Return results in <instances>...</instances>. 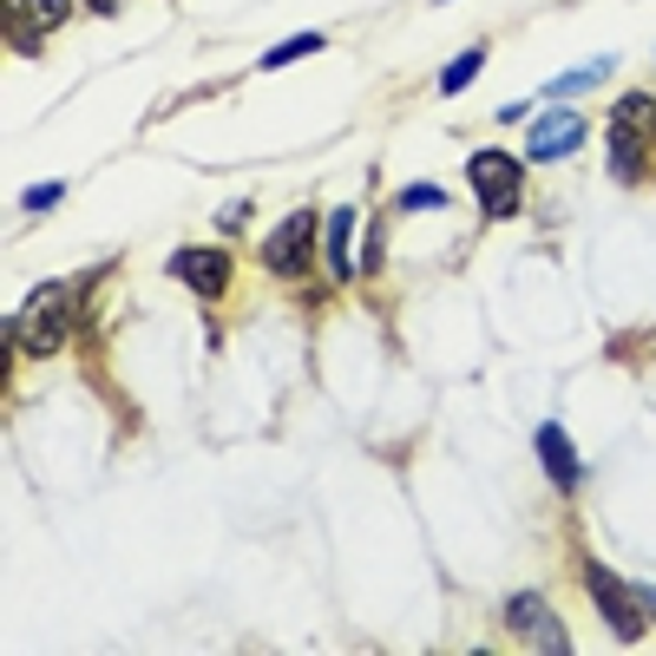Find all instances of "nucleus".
I'll use <instances>...</instances> for the list:
<instances>
[{"mask_svg":"<svg viewBox=\"0 0 656 656\" xmlns=\"http://www.w3.org/2000/svg\"><path fill=\"white\" fill-rule=\"evenodd\" d=\"M73 290L67 283H47V290L27 295V309H20V342H27V355H60V342H67V329H73Z\"/></svg>","mask_w":656,"mask_h":656,"instance_id":"nucleus-1","label":"nucleus"},{"mask_svg":"<svg viewBox=\"0 0 656 656\" xmlns=\"http://www.w3.org/2000/svg\"><path fill=\"white\" fill-rule=\"evenodd\" d=\"M466 178H473V191H480V204L493 218L518 211V158H506V151H473L466 158Z\"/></svg>","mask_w":656,"mask_h":656,"instance_id":"nucleus-2","label":"nucleus"},{"mask_svg":"<svg viewBox=\"0 0 656 656\" xmlns=\"http://www.w3.org/2000/svg\"><path fill=\"white\" fill-rule=\"evenodd\" d=\"M584 584H591V604L610 617V630H617L624 644H637V637H644V604H637V591H630L624 578H610L604 565H591Z\"/></svg>","mask_w":656,"mask_h":656,"instance_id":"nucleus-3","label":"nucleus"},{"mask_svg":"<svg viewBox=\"0 0 656 656\" xmlns=\"http://www.w3.org/2000/svg\"><path fill=\"white\" fill-rule=\"evenodd\" d=\"M650 99L644 92H630L617 112H610V158H617V178H637V164H644V125H650Z\"/></svg>","mask_w":656,"mask_h":656,"instance_id":"nucleus-4","label":"nucleus"},{"mask_svg":"<svg viewBox=\"0 0 656 656\" xmlns=\"http://www.w3.org/2000/svg\"><path fill=\"white\" fill-rule=\"evenodd\" d=\"M506 624L518 630V644H532V650H572V637H565V624L545 610V597H512L506 604Z\"/></svg>","mask_w":656,"mask_h":656,"instance_id":"nucleus-5","label":"nucleus"},{"mask_svg":"<svg viewBox=\"0 0 656 656\" xmlns=\"http://www.w3.org/2000/svg\"><path fill=\"white\" fill-rule=\"evenodd\" d=\"M309 236H315V218H309V211H290V218L270 230V243H263V263H270L276 276H295V270L309 263Z\"/></svg>","mask_w":656,"mask_h":656,"instance_id":"nucleus-6","label":"nucleus"},{"mask_svg":"<svg viewBox=\"0 0 656 656\" xmlns=\"http://www.w3.org/2000/svg\"><path fill=\"white\" fill-rule=\"evenodd\" d=\"M578 145H584V119L578 112H545V119L532 125V139H525V158L552 164V158H572Z\"/></svg>","mask_w":656,"mask_h":656,"instance_id":"nucleus-7","label":"nucleus"},{"mask_svg":"<svg viewBox=\"0 0 656 656\" xmlns=\"http://www.w3.org/2000/svg\"><path fill=\"white\" fill-rule=\"evenodd\" d=\"M171 276L191 283L198 295H223L230 290V256H223V250H178V256H171Z\"/></svg>","mask_w":656,"mask_h":656,"instance_id":"nucleus-8","label":"nucleus"},{"mask_svg":"<svg viewBox=\"0 0 656 656\" xmlns=\"http://www.w3.org/2000/svg\"><path fill=\"white\" fill-rule=\"evenodd\" d=\"M538 460H545V466H552V480H558V486H578V453H572V440H565V427H558V421H545V427H538Z\"/></svg>","mask_w":656,"mask_h":656,"instance_id":"nucleus-9","label":"nucleus"},{"mask_svg":"<svg viewBox=\"0 0 656 656\" xmlns=\"http://www.w3.org/2000/svg\"><path fill=\"white\" fill-rule=\"evenodd\" d=\"M349 243H355V211L342 204V211H329V276H355Z\"/></svg>","mask_w":656,"mask_h":656,"instance_id":"nucleus-10","label":"nucleus"},{"mask_svg":"<svg viewBox=\"0 0 656 656\" xmlns=\"http://www.w3.org/2000/svg\"><path fill=\"white\" fill-rule=\"evenodd\" d=\"M480 60H486V53H480V47H466V53H460V60L440 73V92H466V85L480 79Z\"/></svg>","mask_w":656,"mask_h":656,"instance_id":"nucleus-11","label":"nucleus"},{"mask_svg":"<svg viewBox=\"0 0 656 656\" xmlns=\"http://www.w3.org/2000/svg\"><path fill=\"white\" fill-rule=\"evenodd\" d=\"M20 7H27V20H33L40 33H53V27L73 20V0H20Z\"/></svg>","mask_w":656,"mask_h":656,"instance_id":"nucleus-12","label":"nucleus"},{"mask_svg":"<svg viewBox=\"0 0 656 656\" xmlns=\"http://www.w3.org/2000/svg\"><path fill=\"white\" fill-rule=\"evenodd\" d=\"M309 53H322V33H295V40H283L276 53H263V67L276 73V67H290V60H309Z\"/></svg>","mask_w":656,"mask_h":656,"instance_id":"nucleus-13","label":"nucleus"},{"mask_svg":"<svg viewBox=\"0 0 656 656\" xmlns=\"http://www.w3.org/2000/svg\"><path fill=\"white\" fill-rule=\"evenodd\" d=\"M610 67H617V60H610V53H597L591 67H578V73H565L558 85H552V92H558V99H572V92H584V85H597V79L610 73Z\"/></svg>","mask_w":656,"mask_h":656,"instance_id":"nucleus-14","label":"nucleus"},{"mask_svg":"<svg viewBox=\"0 0 656 656\" xmlns=\"http://www.w3.org/2000/svg\"><path fill=\"white\" fill-rule=\"evenodd\" d=\"M401 211H446V191L440 184H407L401 191Z\"/></svg>","mask_w":656,"mask_h":656,"instance_id":"nucleus-15","label":"nucleus"},{"mask_svg":"<svg viewBox=\"0 0 656 656\" xmlns=\"http://www.w3.org/2000/svg\"><path fill=\"white\" fill-rule=\"evenodd\" d=\"M60 198H67V184H33L20 204H27V211H47V204H60Z\"/></svg>","mask_w":656,"mask_h":656,"instance_id":"nucleus-16","label":"nucleus"},{"mask_svg":"<svg viewBox=\"0 0 656 656\" xmlns=\"http://www.w3.org/2000/svg\"><path fill=\"white\" fill-rule=\"evenodd\" d=\"M637 604H644V610H656V591H637Z\"/></svg>","mask_w":656,"mask_h":656,"instance_id":"nucleus-17","label":"nucleus"}]
</instances>
